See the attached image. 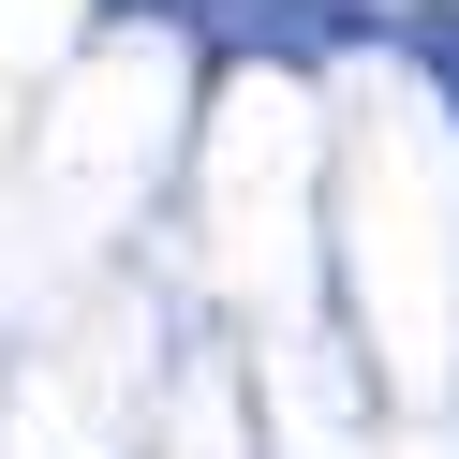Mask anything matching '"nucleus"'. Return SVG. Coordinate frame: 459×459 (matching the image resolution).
<instances>
[{"label":"nucleus","mask_w":459,"mask_h":459,"mask_svg":"<svg viewBox=\"0 0 459 459\" xmlns=\"http://www.w3.org/2000/svg\"><path fill=\"white\" fill-rule=\"evenodd\" d=\"M415 45H429V74H445V104H459V15H429Z\"/></svg>","instance_id":"nucleus-1"}]
</instances>
